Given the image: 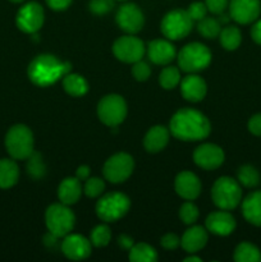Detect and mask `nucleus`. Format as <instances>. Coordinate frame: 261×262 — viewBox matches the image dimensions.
I'll return each mask as SVG.
<instances>
[{"label":"nucleus","mask_w":261,"mask_h":262,"mask_svg":"<svg viewBox=\"0 0 261 262\" xmlns=\"http://www.w3.org/2000/svg\"><path fill=\"white\" fill-rule=\"evenodd\" d=\"M169 130L181 141H201L210 135L211 124L199 110L183 107L171 117Z\"/></svg>","instance_id":"1"},{"label":"nucleus","mask_w":261,"mask_h":262,"mask_svg":"<svg viewBox=\"0 0 261 262\" xmlns=\"http://www.w3.org/2000/svg\"><path fill=\"white\" fill-rule=\"evenodd\" d=\"M71 63L59 60L50 54H42L33 59L28 66V77L36 86L48 87L56 83L71 71Z\"/></svg>","instance_id":"2"},{"label":"nucleus","mask_w":261,"mask_h":262,"mask_svg":"<svg viewBox=\"0 0 261 262\" xmlns=\"http://www.w3.org/2000/svg\"><path fill=\"white\" fill-rule=\"evenodd\" d=\"M211 197L220 210L229 211L235 209L242 201V188L240 182L230 177H222L212 186Z\"/></svg>","instance_id":"3"},{"label":"nucleus","mask_w":261,"mask_h":262,"mask_svg":"<svg viewBox=\"0 0 261 262\" xmlns=\"http://www.w3.org/2000/svg\"><path fill=\"white\" fill-rule=\"evenodd\" d=\"M8 154L15 160H26L33 154V135L28 127L17 124L8 130L5 136Z\"/></svg>","instance_id":"4"},{"label":"nucleus","mask_w":261,"mask_h":262,"mask_svg":"<svg viewBox=\"0 0 261 262\" xmlns=\"http://www.w3.org/2000/svg\"><path fill=\"white\" fill-rule=\"evenodd\" d=\"M45 223L49 233L54 237L61 238L73 230L76 216L73 211L64 204H54L45 212Z\"/></svg>","instance_id":"5"},{"label":"nucleus","mask_w":261,"mask_h":262,"mask_svg":"<svg viewBox=\"0 0 261 262\" xmlns=\"http://www.w3.org/2000/svg\"><path fill=\"white\" fill-rule=\"evenodd\" d=\"M211 51L200 42H191L182 48L178 54L179 68L187 73L204 71L211 63Z\"/></svg>","instance_id":"6"},{"label":"nucleus","mask_w":261,"mask_h":262,"mask_svg":"<svg viewBox=\"0 0 261 262\" xmlns=\"http://www.w3.org/2000/svg\"><path fill=\"white\" fill-rule=\"evenodd\" d=\"M130 201L124 193L112 192L97 201L96 215L100 220L105 223H113L122 219L129 211Z\"/></svg>","instance_id":"7"},{"label":"nucleus","mask_w":261,"mask_h":262,"mask_svg":"<svg viewBox=\"0 0 261 262\" xmlns=\"http://www.w3.org/2000/svg\"><path fill=\"white\" fill-rule=\"evenodd\" d=\"M97 117L107 127H117L127 117V104L119 95H107L97 105Z\"/></svg>","instance_id":"8"},{"label":"nucleus","mask_w":261,"mask_h":262,"mask_svg":"<svg viewBox=\"0 0 261 262\" xmlns=\"http://www.w3.org/2000/svg\"><path fill=\"white\" fill-rule=\"evenodd\" d=\"M193 27V20L187 10L174 9L166 13L161 20V32L169 40H181L189 35Z\"/></svg>","instance_id":"9"},{"label":"nucleus","mask_w":261,"mask_h":262,"mask_svg":"<svg viewBox=\"0 0 261 262\" xmlns=\"http://www.w3.org/2000/svg\"><path fill=\"white\" fill-rule=\"evenodd\" d=\"M133 169H135V161L132 156L125 152H118L105 161L102 174L106 181L117 184L127 181L133 173Z\"/></svg>","instance_id":"10"},{"label":"nucleus","mask_w":261,"mask_h":262,"mask_svg":"<svg viewBox=\"0 0 261 262\" xmlns=\"http://www.w3.org/2000/svg\"><path fill=\"white\" fill-rule=\"evenodd\" d=\"M145 43L132 35L122 36L113 45V53L123 63H136L145 55Z\"/></svg>","instance_id":"11"},{"label":"nucleus","mask_w":261,"mask_h":262,"mask_svg":"<svg viewBox=\"0 0 261 262\" xmlns=\"http://www.w3.org/2000/svg\"><path fill=\"white\" fill-rule=\"evenodd\" d=\"M44 19H45L44 8L38 3L30 2L18 10L15 23L22 32L35 33L42 27Z\"/></svg>","instance_id":"12"},{"label":"nucleus","mask_w":261,"mask_h":262,"mask_svg":"<svg viewBox=\"0 0 261 262\" xmlns=\"http://www.w3.org/2000/svg\"><path fill=\"white\" fill-rule=\"evenodd\" d=\"M115 19H117L118 26L129 35H135V33L140 32L143 27V23H145L142 10L135 3L123 4L118 9Z\"/></svg>","instance_id":"13"},{"label":"nucleus","mask_w":261,"mask_h":262,"mask_svg":"<svg viewBox=\"0 0 261 262\" xmlns=\"http://www.w3.org/2000/svg\"><path fill=\"white\" fill-rule=\"evenodd\" d=\"M229 17L240 25H250L258 19L261 13L260 0H230Z\"/></svg>","instance_id":"14"},{"label":"nucleus","mask_w":261,"mask_h":262,"mask_svg":"<svg viewBox=\"0 0 261 262\" xmlns=\"http://www.w3.org/2000/svg\"><path fill=\"white\" fill-rule=\"evenodd\" d=\"M224 151L214 143H204L193 152V160L197 166L205 170H214L224 163Z\"/></svg>","instance_id":"15"},{"label":"nucleus","mask_w":261,"mask_h":262,"mask_svg":"<svg viewBox=\"0 0 261 262\" xmlns=\"http://www.w3.org/2000/svg\"><path fill=\"white\" fill-rule=\"evenodd\" d=\"M61 252L69 260H84L91 255V242L83 235H66L64 241L61 242Z\"/></svg>","instance_id":"16"},{"label":"nucleus","mask_w":261,"mask_h":262,"mask_svg":"<svg viewBox=\"0 0 261 262\" xmlns=\"http://www.w3.org/2000/svg\"><path fill=\"white\" fill-rule=\"evenodd\" d=\"M205 225H206V229L212 234L227 237L234 232L237 223L232 214H229L227 210H222V211L211 212L206 217Z\"/></svg>","instance_id":"17"},{"label":"nucleus","mask_w":261,"mask_h":262,"mask_svg":"<svg viewBox=\"0 0 261 262\" xmlns=\"http://www.w3.org/2000/svg\"><path fill=\"white\" fill-rule=\"evenodd\" d=\"M176 192L187 201L196 200L201 193V182L199 177L192 171H182L177 176L174 182Z\"/></svg>","instance_id":"18"},{"label":"nucleus","mask_w":261,"mask_h":262,"mask_svg":"<svg viewBox=\"0 0 261 262\" xmlns=\"http://www.w3.org/2000/svg\"><path fill=\"white\" fill-rule=\"evenodd\" d=\"M147 55L154 64L166 66L176 58V48L168 40H154L148 43Z\"/></svg>","instance_id":"19"},{"label":"nucleus","mask_w":261,"mask_h":262,"mask_svg":"<svg viewBox=\"0 0 261 262\" xmlns=\"http://www.w3.org/2000/svg\"><path fill=\"white\" fill-rule=\"evenodd\" d=\"M206 82L196 74H189L184 77L181 82V94L187 101L199 102L206 96Z\"/></svg>","instance_id":"20"},{"label":"nucleus","mask_w":261,"mask_h":262,"mask_svg":"<svg viewBox=\"0 0 261 262\" xmlns=\"http://www.w3.org/2000/svg\"><path fill=\"white\" fill-rule=\"evenodd\" d=\"M207 239H209V237H207L206 229L196 225V227L189 228L184 232L183 237L181 239V245L186 252L194 253L199 252L200 250H202L206 246Z\"/></svg>","instance_id":"21"},{"label":"nucleus","mask_w":261,"mask_h":262,"mask_svg":"<svg viewBox=\"0 0 261 262\" xmlns=\"http://www.w3.org/2000/svg\"><path fill=\"white\" fill-rule=\"evenodd\" d=\"M169 137H170V130L166 129L163 125H155L146 133L143 138V146L146 151L151 154L160 152L168 145Z\"/></svg>","instance_id":"22"},{"label":"nucleus","mask_w":261,"mask_h":262,"mask_svg":"<svg viewBox=\"0 0 261 262\" xmlns=\"http://www.w3.org/2000/svg\"><path fill=\"white\" fill-rule=\"evenodd\" d=\"M242 214L250 224L261 227V191L251 192L243 200Z\"/></svg>","instance_id":"23"},{"label":"nucleus","mask_w":261,"mask_h":262,"mask_svg":"<svg viewBox=\"0 0 261 262\" xmlns=\"http://www.w3.org/2000/svg\"><path fill=\"white\" fill-rule=\"evenodd\" d=\"M82 194V186L81 181L77 177L74 178H66L61 181L58 188V197L61 204L71 205L76 204Z\"/></svg>","instance_id":"24"},{"label":"nucleus","mask_w":261,"mask_h":262,"mask_svg":"<svg viewBox=\"0 0 261 262\" xmlns=\"http://www.w3.org/2000/svg\"><path fill=\"white\" fill-rule=\"evenodd\" d=\"M18 177H19V169L15 161L2 159L0 160V188L7 189L13 187L18 182Z\"/></svg>","instance_id":"25"},{"label":"nucleus","mask_w":261,"mask_h":262,"mask_svg":"<svg viewBox=\"0 0 261 262\" xmlns=\"http://www.w3.org/2000/svg\"><path fill=\"white\" fill-rule=\"evenodd\" d=\"M63 89L68 95L73 97H81L89 91V83L79 74L67 73L63 77Z\"/></svg>","instance_id":"26"},{"label":"nucleus","mask_w":261,"mask_h":262,"mask_svg":"<svg viewBox=\"0 0 261 262\" xmlns=\"http://www.w3.org/2000/svg\"><path fill=\"white\" fill-rule=\"evenodd\" d=\"M219 40L225 50L233 51L240 48L241 42H242V33H241L240 28L235 26H228L220 31Z\"/></svg>","instance_id":"27"},{"label":"nucleus","mask_w":261,"mask_h":262,"mask_svg":"<svg viewBox=\"0 0 261 262\" xmlns=\"http://www.w3.org/2000/svg\"><path fill=\"white\" fill-rule=\"evenodd\" d=\"M233 258L235 262H260L261 251L252 243L242 242L235 247Z\"/></svg>","instance_id":"28"},{"label":"nucleus","mask_w":261,"mask_h":262,"mask_svg":"<svg viewBox=\"0 0 261 262\" xmlns=\"http://www.w3.org/2000/svg\"><path fill=\"white\" fill-rule=\"evenodd\" d=\"M128 258L132 262H155L158 261V253L147 243H137L130 247Z\"/></svg>","instance_id":"29"},{"label":"nucleus","mask_w":261,"mask_h":262,"mask_svg":"<svg viewBox=\"0 0 261 262\" xmlns=\"http://www.w3.org/2000/svg\"><path fill=\"white\" fill-rule=\"evenodd\" d=\"M237 178L241 186L246 188H255L260 183V173L252 165H243L238 169Z\"/></svg>","instance_id":"30"},{"label":"nucleus","mask_w":261,"mask_h":262,"mask_svg":"<svg viewBox=\"0 0 261 262\" xmlns=\"http://www.w3.org/2000/svg\"><path fill=\"white\" fill-rule=\"evenodd\" d=\"M200 35L204 36L205 38H215L219 37V33L222 31V26L217 19L212 17H205L201 20H199L197 25Z\"/></svg>","instance_id":"31"},{"label":"nucleus","mask_w":261,"mask_h":262,"mask_svg":"<svg viewBox=\"0 0 261 262\" xmlns=\"http://www.w3.org/2000/svg\"><path fill=\"white\" fill-rule=\"evenodd\" d=\"M181 82V72L177 67H166L159 76V83L165 90H173Z\"/></svg>","instance_id":"32"},{"label":"nucleus","mask_w":261,"mask_h":262,"mask_svg":"<svg viewBox=\"0 0 261 262\" xmlns=\"http://www.w3.org/2000/svg\"><path fill=\"white\" fill-rule=\"evenodd\" d=\"M112 232L107 225H97L91 232V243L95 247H105L109 245Z\"/></svg>","instance_id":"33"},{"label":"nucleus","mask_w":261,"mask_h":262,"mask_svg":"<svg viewBox=\"0 0 261 262\" xmlns=\"http://www.w3.org/2000/svg\"><path fill=\"white\" fill-rule=\"evenodd\" d=\"M105 189V183L104 181H101L100 178H87L86 183H84L83 192L87 197L90 199H95V197H99L100 194L104 192Z\"/></svg>","instance_id":"34"},{"label":"nucleus","mask_w":261,"mask_h":262,"mask_svg":"<svg viewBox=\"0 0 261 262\" xmlns=\"http://www.w3.org/2000/svg\"><path fill=\"white\" fill-rule=\"evenodd\" d=\"M179 217L184 224H193L199 219V209L192 202H184L179 209Z\"/></svg>","instance_id":"35"},{"label":"nucleus","mask_w":261,"mask_h":262,"mask_svg":"<svg viewBox=\"0 0 261 262\" xmlns=\"http://www.w3.org/2000/svg\"><path fill=\"white\" fill-rule=\"evenodd\" d=\"M28 159L30 160H28L27 171L30 173V176L36 179L41 178L44 176V171H45V166H44L42 160H41L40 154L33 152Z\"/></svg>","instance_id":"36"},{"label":"nucleus","mask_w":261,"mask_h":262,"mask_svg":"<svg viewBox=\"0 0 261 262\" xmlns=\"http://www.w3.org/2000/svg\"><path fill=\"white\" fill-rule=\"evenodd\" d=\"M132 74L133 77L136 78V81L138 82H143L150 77L151 74V68L146 61H143L142 59L136 63H133L132 67Z\"/></svg>","instance_id":"37"},{"label":"nucleus","mask_w":261,"mask_h":262,"mask_svg":"<svg viewBox=\"0 0 261 262\" xmlns=\"http://www.w3.org/2000/svg\"><path fill=\"white\" fill-rule=\"evenodd\" d=\"M115 0H91L90 10L96 15H104L114 8Z\"/></svg>","instance_id":"38"},{"label":"nucleus","mask_w":261,"mask_h":262,"mask_svg":"<svg viewBox=\"0 0 261 262\" xmlns=\"http://www.w3.org/2000/svg\"><path fill=\"white\" fill-rule=\"evenodd\" d=\"M209 12L206 8V4L202 2H194L192 4H189L187 13H188L189 17L192 18V20H201L202 18L206 17V13Z\"/></svg>","instance_id":"39"},{"label":"nucleus","mask_w":261,"mask_h":262,"mask_svg":"<svg viewBox=\"0 0 261 262\" xmlns=\"http://www.w3.org/2000/svg\"><path fill=\"white\" fill-rule=\"evenodd\" d=\"M205 4L209 12L212 14H223L229 5V0H205Z\"/></svg>","instance_id":"40"},{"label":"nucleus","mask_w":261,"mask_h":262,"mask_svg":"<svg viewBox=\"0 0 261 262\" xmlns=\"http://www.w3.org/2000/svg\"><path fill=\"white\" fill-rule=\"evenodd\" d=\"M160 243L165 250H176V248L181 245V239H179L178 235L174 234V233H168V234H165L161 238Z\"/></svg>","instance_id":"41"},{"label":"nucleus","mask_w":261,"mask_h":262,"mask_svg":"<svg viewBox=\"0 0 261 262\" xmlns=\"http://www.w3.org/2000/svg\"><path fill=\"white\" fill-rule=\"evenodd\" d=\"M248 130L253 136L261 137V113L252 115L250 118V120H248Z\"/></svg>","instance_id":"42"},{"label":"nucleus","mask_w":261,"mask_h":262,"mask_svg":"<svg viewBox=\"0 0 261 262\" xmlns=\"http://www.w3.org/2000/svg\"><path fill=\"white\" fill-rule=\"evenodd\" d=\"M46 4L53 10H66L72 4V0H45Z\"/></svg>","instance_id":"43"},{"label":"nucleus","mask_w":261,"mask_h":262,"mask_svg":"<svg viewBox=\"0 0 261 262\" xmlns=\"http://www.w3.org/2000/svg\"><path fill=\"white\" fill-rule=\"evenodd\" d=\"M251 37L257 45L261 46V19L255 20L252 28H251Z\"/></svg>","instance_id":"44"},{"label":"nucleus","mask_w":261,"mask_h":262,"mask_svg":"<svg viewBox=\"0 0 261 262\" xmlns=\"http://www.w3.org/2000/svg\"><path fill=\"white\" fill-rule=\"evenodd\" d=\"M90 171L91 170H90L89 166L82 165V166H79V168H77L76 177L79 179V181H86V179L90 177Z\"/></svg>","instance_id":"45"},{"label":"nucleus","mask_w":261,"mask_h":262,"mask_svg":"<svg viewBox=\"0 0 261 262\" xmlns=\"http://www.w3.org/2000/svg\"><path fill=\"white\" fill-rule=\"evenodd\" d=\"M119 243L124 248H130L133 246L132 239H130V238H128V237H125V235H122V237L119 238Z\"/></svg>","instance_id":"46"},{"label":"nucleus","mask_w":261,"mask_h":262,"mask_svg":"<svg viewBox=\"0 0 261 262\" xmlns=\"http://www.w3.org/2000/svg\"><path fill=\"white\" fill-rule=\"evenodd\" d=\"M184 261H186V262H191V261H193V262H201V258L196 257V256H189V257L184 258Z\"/></svg>","instance_id":"47"},{"label":"nucleus","mask_w":261,"mask_h":262,"mask_svg":"<svg viewBox=\"0 0 261 262\" xmlns=\"http://www.w3.org/2000/svg\"><path fill=\"white\" fill-rule=\"evenodd\" d=\"M9 2H12V3H22V2H25V0H9Z\"/></svg>","instance_id":"48"},{"label":"nucleus","mask_w":261,"mask_h":262,"mask_svg":"<svg viewBox=\"0 0 261 262\" xmlns=\"http://www.w3.org/2000/svg\"><path fill=\"white\" fill-rule=\"evenodd\" d=\"M118 2H127V0H118Z\"/></svg>","instance_id":"49"}]
</instances>
